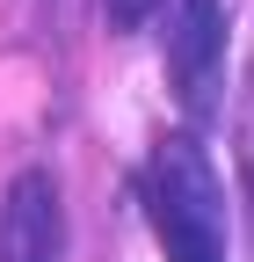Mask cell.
<instances>
[{"label": "cell", "instance_id": "cell-1", "mask_svg": "<svg viewBox=\"0 0 254 262\" xmlns=\"http://www.w3.org/2000/svg\"><path fill=\"white\" fill-rule=\"evenodd\" d=\"M145 211L153 233H160L167 262H225L233 248V219H225V189H218V168L196 139H160L145 160Z\"/></svg>", "mask_w": 254, "mask_h": 262}, {"label": "cell", "instance_id": "cell-2", "mask_svg": "<svg viewBox=\"0 0 254 262\" xmlns=\"http://www.w3.org/2000/svg\"><path fill=\"white\" fill-rule=\"evenodd\" d=\"M167 80L189 117H211L225 95V8L218 0H167Z\"/></svg>", "mask_w": 254, "mask_h": 262}, {"label": "cell", "instance_id": "cell-3", "mask_svg": "<svg viewBox=\"0 0 254 262\" xmlns=\"http://www.w3.org/2000/svg\"><path fill=\"white\" fill-rule=\"evenodd\" d=\"M0 262H66V219H58V182L29 168L8 182L0 204Z\"/></svg>", "mask_w": 254, "mask_h": 262}, {"label": "cell", "instance_id": "cell-4", "mask_svg": "<svg viewBox=\"0 0 254 262\" xmlns=\"http://www.w3.org/2000/svg\"><path fill=\"white\" fill-rule=\"evenodd\" d=\"M153 8H167V0H109V22H116V29H138Z\"/></svg>", "mask_w": 254, "mask_h": 262}, {"label": "cell", "instance_id": "cell-5", "mask_svg": "<svg viewBox=\"0 0 254 262\" xmlns=\"http://www.w3.org/2000/svg\"><path fill=\"white\" fill-rule=\"evenodd\" d=\"M240 146H247V189H254V117L240 124Z\"/></svg>", "mask_w": 254, "mask_h": 262}]
</instances>
